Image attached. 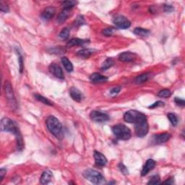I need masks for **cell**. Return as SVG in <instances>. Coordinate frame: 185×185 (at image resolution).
<instances>
[{
    "mask_svg": "<svg viewBox=\"0 0 185 185\" xmlns=\"http://www.w3.org/2000/svg\"><path fill=\"white\" fill-rule=\"evenodd\" d=\"M1 130L3 132H9L13 133L16 137L17 147L19 151H22L24 148V141L22 135L15 121L8 118H3L1 121Z\"/></svg>",
    "mask_w": 185,
    "mask_h": 185,
    "instance_id": "cell-1",
    "label": "cell"
},
{
    "mask_svg": "<svg viewBox=\"0 0 185 185\" xmlns=\"http://www.w3.org/2000/svg\"><path fill=\"white\" fill-rule=\"evenodd\" d=\"M48 130L51 134L57 138H61L62 136V125L59 120L54 116H49L46 121Z\"/></svg>",
    "mask_w": 185,
    "mask_h": 185,
    "instance_id": "cell-2",
    "label": "cell"
},
{
    "mask_svg": "<svg viewBox=\"0 0 185 185\" xmlns=\"http://www.w3.org/2000/svg\"><path fill=\"white\" fill-rule=\"evenodd\" d=\"M83 175L86 179H88L93 184H100L105 182V178L104 176L98 171L92 169V168H88V169L84 171Z\"/></svg>",
    "mask_w": 185,
    "mask_h": 185,
    "instance_id": "cell-3",
    "label": "cell"
},
{
    "mask_svg": "<svg viewBox=\"0 0 185 185\" xmlns=\"http://www.w3.org/2000/svg\"><path fill=\"white\" fill-rule=\"evenodd\" d=\"M112 131H113L114 135L118 140H128L132 137L131 130L127 126L121 125V124L114 126L112 128Z\"/></svg>",
    "mask_w": 185,
    "mask_h": 185,
    "instance_id": "cell-4",
    "label": "cell"
},
{
    "mask_svg": "<svg viewBox=\"0 0 185 185\" xmlns=\"http://www.w3.org/2000/svg\"><path fill=\"white\" fill-rule=\"evenodd\" d=\"M135 124V134L137 137H143L146 136L149 130V126L146 115L142 116Z\"/></svg>",
    "mask_w": 185,
    "mask_h": 185,
    "instance_id": "cell-5",
    "label": "cell"
},
{
    "mask_svg": "<svg viewBox=\"0 0 185 185\" xmlns=\"http://www.w3.org/2000/svg\"><path fill=\"white\" fill-rule=\"evenodd\" d=\"M4 90H5V95L7 99L8 100L9 104L13 109H15L17 108V101H16L15 95H14L13 88L10 83L9 81H6L4 84Z\"/></svg>",
    "mask_w": 185,
    "mask_h": 185,
    "instance_id": "cell-6",
    "label": "cell"
},
{
    "mask_svg": "<svg viewBox=\"0 0 185 185\" xmlns=\"http://www.w3.org/2000/svg\"><path fill=\"white\" fill-rule=\"evenodd\" d=\"M113 23L117 28L120 29H127L131 26L130 21L123 15L115 16L113 19Z\"/></svg>",
    "mask_w": 185,
    "mask_h": 185,
    "instance_id": "cell-7",
    "label": "cell"
},
{
    "mask_svg": "<svg viewBox=\"0 0 185 185\" xmlns=\"http://www.w3.org/2000/svg\"><path fill=\"white\" fill-rule=\"evenodd\" d=\"M144 115V114H142L140 111H137L136 110H130V111H127L125 114L124 119L128 123H135L138 119L141 118Z\"/></svg>",
    "mask_w": 185,
    "mask_h": 185,
    "instance_id": "cell-8",
    "label": "cell"
},
{
    "mask_svg": "<svg viewBox=\"0 0 185 185\" xmlns=\"http://www.w3.org/2000/svg\"><path fill=\"white\" fill-rule=\"evenodd\" d=\"M90 117L93 121L97 123H105L109 120L108 114L99 111H93L90 112Z\"/></svg>",
    "mask_w": 185,
    "mask_h": 185,
    "instance_id": "cell-9",
    "label": "cell"
},
{
    "mask_svg": "<svg viewBox=\"0 0 185 185\" xmlns=\"http://www.w3.org/2000/svg\"><path fill=\"white\" fill-rule=\"evenodd\" d=\"M49 72H50L54 76L56 77L57 78L60 79V80L64 79V73H63L62 69L59 64H56L54 62L51 63V64L49 65Z\"/></svg>",
    "mask_w": 185,
    "mask_h": 185,
    "instance_id": "cell-10",
    "label": "cell"
},
{
    "mask_svg": "<svg viewBox=\"0 0 185 185\" xmlns=\"http://www.w3.org/2000/svg\"><path fill=\"white\" fill-rule=\"evenodd\" d=\"M55 13L56 9L54 7H48L41 13V18L44 21H49L54 16Z\"/></svg>",
    "mask_w": 185,
    "mask_h": 185,
    "instance_id": "cell-11",
    "label": "cell"
},
{
    "mask_svg": "<svg viewBox=\"0 0 185 185\" xmlns=\"http://www.w3.org/2000/svg\"><path fill=\"white\" fill-rule=\"evenodd\" d=\"M93 156H94L95 158V164L98 166H99V167H104V166L106 165L108 161L106 156L104 154L95 151L94 152V154H93Z\"/></svg>",
    "mask_w": 185,
    "mask_h": 185,
    "instance_id": "cell-12",
    "label": "cell"
},
{
    "mask_svg": "<svg viewBox=\"0 0 185 185\" xmlns=\"http://www.w3.org/2000/svg\"><path fill=\"white\" fill-rule=\"evenodd\" d=\"M171 135L168 132L161 133L159 135H156L153 137V142L154 144H161L166 142L168 140L170 139Z\"/></svg>",
    "mask_w": 185,
    "mask_h": 185,
    "instance_id": "cell-13",
    "label": "cell"
},
{
    "mask_svg": "<svg viewBox=\"0 0 185 185\" xmlns=\"http://www.w3.org/2000/svg\"><path fill=\"white\" fill-rule=\"evenodd\" d=\"M156 166V161H153V159H148L146 161V164L144 165L143 168L141 171V176L142 177H145L146 176L148 173L153 169Z\"/></svg>",
    "mask_w": 185,
    "mask_h": 185,
    "instance_id": "cell-14",
    "label": "cell"
},
{
    "mask_svg": "<svg viewBox=\"0 0 185 185\" xmlns=\"http://www.w3.org/2000/svg\"><path fill=\"white\" fill-rule=\"evenodd\" d=\"M135 58H136V54L135 53L130 52V51H125V52L121 53L118 57L119 61L127 62H132L135 59Z\"/></svg>",
    "mask_w": 185,
    "mask_h": 185,
    "instance_id": "cell-15",
    "label": "cell"
},
{
    "mask_svg": "<svg viewBox=\"0 0 185 185\" xmlns=\"http://www.w3.org/2000/svg\"><path fill=\"white\" fill-rule=\"evenodd\" d=\"M69 94L74 100L80 102L83 99V95L80 90L75 87H72L69 89Z\"/></svg>",
    "mask_w": 185,
    "mask_h": 185,
    "instance_id": "cell-16",
    "label": "cell"
},
{
    "mask_svg": "<svg viewBox=\"0 0 185 185\" xmlns=\"http://www.w3.org/2000/svg\"><path fill=\"white\" fill-rule=\"evenodd\" d=\"M90 80L94 83H101L106 82L108 80V78L98 73V72H95L90 76Z\"/></svg>",
    "mask_w": 185,
    "mask_h": 185,
    "instance_id": "cell-17",
    "label": "cell"
},
{
    "mask_svg": "<svg viewBox=\"0 0 185 185\" xmlns=\"http://www.w3.org/2000/svg\"><path fill=\"white\" fill-rule=\"evenodd\" d=\"M88 40H83L80 39H70L69 41L67 43V47H73V46H82L83 44L87 43Z\"/></svg>",
    "mask_w": 185,
    "mask_h": 185,
    "instance_id": "cell-18",
    "label": "cell"
},
{
    "mask_svg": "<svg viewBox=\"0 0 185 185\" xmlns=\"http://www.w3.org/2000/svg\"><path fill=\"white\" fill-rule=\"evenodd\" d=\"M51 178H52V173L49 170H46L42 174L41 178H40V182L42 184H46L50 182Z\"/></svg>",
    "mask_w": 185,
    "mask_h": 185,
    "instance_id": "cell-19",
    "label": "cell"
},
{
    "mask_svg": "<svg viewBox=\"0 0 185 185\" xmlns=\"http://www.w3.org/2000/svg\"><path fill=\"white\" fill-rule=\"evenodd\" d=\"M70 10H71L63 8L62 11L61 12V13H59V15H58V18L57 19V21L59 23V24H62V23L65 22L67 18H68L69 14H70Z\"/></svg>",
    "mask_w": 185,
    "mask_h": 185,
    "instance_id": "cell-20",
    "label": "cell"
},
{
    "mask_svg": "<svg viewBox=\"0 0 185 185\" xmlns=\"http://www.w3.org/2000/svg\"><path fill=\"white\" fill-rule=\"evenodd\" d=\"M94 51H95L94 49H81V50H80L77 53V55L81 58L88 59L90 57L93 53H94Z\"/></svg>",
    "mask_w": 185,
    "mask_h": 185,
    "instance_id": "cell-21",
    "label": "cell"
},
{
    "mask_svg": "<svg viewBox=\"0 0 185 185\" xmlns=\"http://www.w3.org/2000/svg\"><path fill=\"white\" fill-rule=\"evenodd\" d=\"M61 62H62L63 66L68 72H71L73 71V65H72V62L67 59V57H63L61 58Z\"/></svg>",
    "mask_w": 185,
    "mask_h": 185,
    "instance_id": "cell-22",
    "label": "cell"
},
{
    "mask_svg": "<svg viewBox=\"0 0 185 185\" xmlns=\"http://www.w3.org/2000/svg\"><path fill=\"white\" fill-rule=\"evenodd\" d=\"M134 33L139 36L146 37L147 36H149L150 33H151V31L147 29L142 28H136L134 30Z\"/></svg>",
    "mask_w": 185,
    "mask_h": 185,
    "instance_id": "cell-23",
    "label": "cell"
},
{
    "mask_svg": "<svg viewBox=\"0 0 185 185\" xmlns=\"http://www.w3.org/2000/svg\"><path fill=\"white\" fill-rule=\"evenodd\" d=\"M114 60L111 58H108L104 61V63L102 64L101 69L102 70H106L110 67H112L114 65Z\"/></svg>",
    "mask_w": 185,
    "mask_h": 185,
    "instance_id": "cell-24",
    "label": "cell"
},
{
    "mask_svg": "<svg viewBox=\"0 0 185 185\" xmlns=\"http://www.w3.org/2000/svg\"><path fill=\"white\" fill-rule=\"evenodd\" d=\"M70 33V30L68 28H64L62 30V31L59 34V37L62 40H67L69 38Z\"/></svg>",
    "mask_w": 185,
    "mask_h": 185,
    "instance_id": "cell-25",
    "label": "cell"
},
{
    "mask_svg": "<svg viewBox=\"0 0 185 185\" xmlns=\"http://www.w3.org/2000/svg\"><path fill=\"white\" fill-rule=\"evenodd\" d=\"M35 98H36L38 100H39V101H41V103H43V104H44L48 105V106H53V103H51L50 100L48 99V98L44 97L43 95H41L39 94H36L35 95Z\"/></svg>",
    "mask_w": 185,
    "mask_h": 185,
    "instance_id": "cell-26",
    "label": "cell"
},
{
    "mask_svg": "<svg viewBox=\"0 0 185 185\" xmlns=\"http://www.w3.org/2000/svg\"><path fill=\"white\" fill-rule=\"evenodd\" d=\"M147 79H148V74H142V75H140L137 76L135 80V82L137 84H141V83H143L145 82H146L147 80Z\"/></svg>",
    "mask_w": 185,
    "mask_h": 185,
    "instance_id": "cell-27",
    "label": "cell"
},
{
    "mask_svg": "<svg viewBox=\"0 0 185 185\" xmlns=\"http://www.w3.org/2000/svg\"><path fill=\"white\" fill-rule=\"evenodd\" d=\"M168 119H169L170 122L172 123L173 126H177L178 124V117L174 113H168L167 114Z\"/></svg>",
    "mask_w": 185,
    "mask_h": 185,
    "instance_id": "cell-28",
    "label": "cell"
},
{
    "mask_svg": "<svg viewBox=\"0 0 185 185\" xmlns=\"http://www.w3.org/2000/svg\"><path fill=\"white\" fill-rule=\"evenodd\" d=\"M62 6L64 9H68V10H72L75 6L76 5L77 2L75 1H65L62 2Z\"/></svg>",
    "mask_w": 185,
    "mask_h": 185,
    "instance_id": "cell-29",
    "label": "cell"
},
{
    "mask_svg": "<svg viewBox=\"0 0 185 185\" xmlns=\"http://www.w3.org/2000/svg\"><path fill=\"white\" fill-rule=\"evenodd\" d=\"M172 95V92L168 89H163V90L159 91L158 96L161 98H169Z\"/></svg>",
    "mask_w": 185,
    "mask_h": 185,
    "instance_id": "cell-30",
    "label": "cell"
},
{
    "mask_svg": "<svg viewBox=\"0 0 185 185\" xmlns=\"http://www.w3.org/2000/svg\"><path fill=\"white\" fill-rule=\"evenodd\" d=\"M18 52V62H19V69H20V72L22 73L24 70V61H23V56L20 54L19 51Z\"/></svg>",
    "mask_w": 185,
    "mask_h": 185,
    "instance_id": "cell-31",
    "label": "cell"
},
{
    "mask_svg": "<svg viewBox=\"0 0 185 185\" xmlns=\"http://www.w3.org/2000/svg\"><path fill=\"white\" fill-rule=\"evenodd\" d=\"M115 28H105L103 30L102 33L106 36H111L113 35Z\"/></svg>",
    "mask_w": 185,
    "mask_h": 185,
    "instance_id": "cell-32",
    "label": "cell"
},
{
    "mask_svg": "<svg viewBox=\"0 0 185 185\" xmlns=\"http://www.w3.org/2000/svg\"><path fill=\"white\" fill-rule=\"evenodd\" d=\"M161 184L160 178L158 175L153 176V177H151V179H150V181L147 182V184Z\"/></svg>",
    "mask_w": 185,
    "mask_h": 185,
    "instance_id": "cell-33",
    "label": "cell"
},
{
    "mask_svg": "<svg viewBox=\"0 0 185 185\" xmlns=\"http://www.w3.org/2000/svg\"><path fill=\"white\" fill-rule=\"evenodd\" d=\"M85 23V20H84L83 16L79 15L78 18H76L75 21V26H80V25H83Z\"/></svg>",
    "mask_w": 185,
    "mask_h": 185,
    "instance_id": "cell-34",
    "label": "cell"
},
{
    "mask_svg": "<svg viewBox=\"0 0 185 185\" xmlns=\"http://www.w3.org/2000/svg\"><path fill=\"white\" fill-rule=\"evenodd\" d=\"M65 49L64 48H62V46H58V47H55L54 49H51V53L53 54H63L65 52Z\"/></svg>",
    "mask_w": 185,
    "mask_h": 185,
    "instance_id": "cell-35",
    "label": "cell"
},
{
    "mask_svg": "<svg viewBox=\"0 0 185 185\" xmlns=\"http://www.w3.org/2000/svg\"><path fill=\"white\" fill-rule=\"evenodd\" d=\"M119 170H120V172L122 173L123 174H125V175H127V174H129V172H128V169H127V168L126 167V166L123 164V163H119Z\"/></svg>",
    "mask_w": 185,
    "mask_h": 185,
    "instance_id": "cell-36",
    "label": "cell"
},
{
    "mask_svg": "<svg viewBox=\"0 0 185 185\" xmlns=\"http://www.w3.org/2000/svg\"><path fill=\"white\" fill-rule=\"evenodd\" d=\"M164 106V103L161 101V100H158V101H157L156 103H154L153 104H152L151 106H150L149 108L150 109H155V108L161 107V106Z\"/></svg>",
    "mask_w": 185,
    "mask_h": 185,
    "instance_id": "cell-37",
    "label": "cell"
},
{
    "mask_svg": "<svg viewBox=\"0 0 185 185\" xmlns=\"http://www.w3.org/2000/svg\"><path fill=\"white\" fill-rule=\"evenodd\" d=\"M120 90H121V88L119 87V86L118 87H114L110 90V94L111 95H116L120 92Z\"/></svg>",
    "mask_w": 185,
    "mask_h": 185,
    "instance_id": "cell-38",
    "label": "cell"
},
{
    "mask_svg": "<svg viewBox=\"0 0 185 185\" xmlns=\"http://www.w3.org/2000/svg\"><path fill=\"white\" fill-rule=\"evenodd\" d=\"M0 10H1L2 12H3V13H8L10 9H9V7L8 5L4 4L3 2H1L0 3Z\"/></svg>",
    "mask_w": 185,
    "mask_h": 185,
    "instance_id": "cell-39",
    "label": "cell"
},
{
    "mask_svg": "<svg viewBox=\"0 0 185 185\" xmlns=\"http://www.w3.org/2000/svg\"><path fill=\"white\" fill-rule=\"evenodd\" d=\"M174 101H175L176 104L178 105V106H184L185 101H184V99H182V98H175Z\"/></svg>",
    "mask_w": 185,
    "mask_h": 185,
    "instance_id": "cell-40",
    "label": "cell"
},
{
    "mask_svg": "<svg viewBox=\"0 0 185 185\" xmlns=\"http://www.w3.org/2000/svg\"><path fill=\"white\" fill-rule=\"evenodd\" d=\"M174 10V8L172 5H169V4H166V5H164V11L166 13H172Z\"/></svg>",
    "mask_w": 185,
    "mask_h": 185,
    "instance_id": "cell-41",
    "label": "cell"
},
{
    "mask_svg": "<svg viewBox=\"0 0 185 185\" xmlns=\"http://www.w3.org/2000/svg\"><path fill=\"white\" fill-rule=\"evenodd\" d=\"M6 172L7 171L5 168H2V169L0 170V182H2V180H3L4 176L6 174Z\"/></svg>",
    "mask_w": 185,
    "mask_h": 185,
    "instance_id": "cell-42",
    "label": "cell"
},
{
    "mask_svg": "<svg viewBox=\"0 0 185 185\" xmlns=\"http://www.w3.org/2000/svg\"><path fill=\"white\" fill-rule=\"evenodd\" d=\"M174 183V178H170V179H168V180H166V181L163 182V184H173Z\"/></svg>",
    "mask_w": 185,
    "mask_h": 185,
    "instance_id": "cell-43",
    "label": "cell"
}]
</instances>
